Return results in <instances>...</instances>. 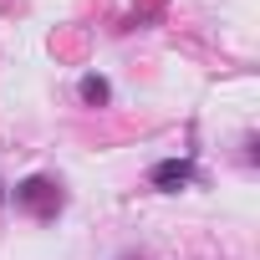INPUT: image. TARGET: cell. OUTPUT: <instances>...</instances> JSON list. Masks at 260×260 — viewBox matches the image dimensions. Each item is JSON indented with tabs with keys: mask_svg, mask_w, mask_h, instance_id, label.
Here are the masks:
<instances>
[{
	"mask_svg": "<svg viewBox=\"0 0 260 260\" xmlns=\"http://www.w3.org/2000/svg\"><path fill=\"white\" fill-rule=\"evenodd\" d=\"M61 204H67V194H61V184L46 179V174H31V179L16 184V209H26L31 219H56Z\"/></svg>",
	"mask_w": 260,
	"mask_h": 260,
	"instance_id": "obj_1",
	"label": "cell"
},
{
	"mask_svg": "<svg viewBox=\"0 0 260 260\" xmlns=\"http://www.w3.org/2000/svg\"><path fill=\"white\" fill-rule=\"evenodd\" d=\"M199 179V164H194V153H184V158H164V164H153L148 169V184L153 189H164V194H179L184 184H194Z\"/></svg>",
	"mask_w": 260,
	"mask_h": 260,
	"instance_id": "obj_2",
	"label": "cell"
},
{
	"mask_svg": "<svg viewBox=\"0 0 260 260\" xmlns=\"http://www.w3.org/2000/svg\"><path fill=\"white\" fill-rule=\"evenodd\" d=\"M77 92H82V102H87V107H107V97H112L107 77H97V72H87V77L77 82Z\"/></svg>",
	"mask_w": 260,
	"mask_h": 260,
	"instance_id": "obj_3",
	"label": "cell"
},
{
	"mask_svg": "<svg viewBox=\"0 0 260 260\" xmlns=\"http://www.w3.org/2000/svg\"><path fill=\"white\" fill-rule=\"evenodd\" d=\"M0 199H6V184H0Z\"/></svg>",
	"mask_w": 260,
	"mask_h": 260,
	"instance_id": "obj_4",
	"label": "cell"
}]
</instances>
